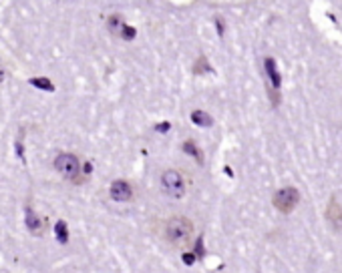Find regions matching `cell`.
Masks as SVG:
<instances>
[{"instance_id":"5bb4252c","label":"cell","mask_w":342,"mask_h":273,"mask_svg":"<svg viewBox=\"0 0 342 273\" xmlns=\"http://www.w3.org/2000/svg\"><path fill=\"white\" fill-rule=\"evenodd\" d=\"M193 70H195L197 74H201V72H208V70H212V68H210V64H208V60H206V56H199V60L195 62Z\"/></svg>"},{"instance_id":"8fae6325","label":"cell","mask_w":342,"mask_h":273,"mask_svg":"<svg viewBox=\"0 0 342 273\" xmlns=\"http://www.w3.org/2000/svg\"><path fill=\"white\" fill-rule=\"evenodd\" d=\"M107 28L113 32V34H121L123 28H125V22H123V16L121 14H111L107 18Z\"/></svg>"},{"instance_id":"44dd1931","label":"cell","mask_w":342,"mask_h":273,"mask_svg":"<svg viewBox=\"0 0 342 273\" xmlns=\"http://www.w3.org/2000/svg\"><path fill=\"white\" fill-rule=\"evenodd\" d=\"M6 79V70H4V66L0 64V85H2V81Z\"/></svg>"},{"instance_id":"6da1fadb","label":"cell","mask_w":342,"mask_h":273,"mask_svg":"<svg viewBox=\"0 0 342 273\" xmlns=\"http://www.w3.org/2000/svg\"><path fill=\"white\" fill-rule=\"evenodd\" d=\"M193 237V221L183 215H175L165 221V239L175 247H183Z\"/></svg>"},{"instance_id":"52a82bcc","label":"cell","mask_w":342,"mask_h":273,"mask_svg":"<svg viewBox=\"0 0 342 273\" xmlns=\"http://www.w3.org/2000/svg\"><path fill=\"white\" fill-rule=\"evenodd\" d=\"M326 219H328L336 229H342V209H340V205L336 203V199H330L328 209H326Z\"/></svg>"},{"instance_id":"ac0fdd59","label":"cell","mask_w":342,"mask_h":273,"mask_svg":"<svg viewBox=\"0 0 342 273\" xmlns=\"http://www.w3.org/2000/svg\"><path fill=\"white\" fill-rule=\"evenodd\" d=\"M181 259H183V263H185V265L195 263V255H193V253H183V257H181Z\"/></svg>"},{"instance_id":"9c48e42d","label":"cell","mask_w":342,"mask_h":273,"mask_svg":"<svg viewBox=\"0 0 342 273\" xmlns=\"http://www.w3.org/2000/svg\"><path fill=\"white\" fill-rule=\"evenodd\" d=\"M28 85L35 87V89L47 91V93H55V85H53L51 79H47V76H32V79H28Z\"/></svg>"},{"instance_id":"ffe728a7","label":"cell","mask_w":342,"mask_h":273,"mask_svg":"<svg viewBox=\"0 0 342 273\" xmlns=\"http://www.w3.org/2000/svg\"><path fill=\"white\" fill-rule=\"evenodd\" d=\"M157 131H169V123H161V125H157Z\"/></svg>"},{"instance_id":"4fadbf2b","label":"cell","mask_w":342,"mask_h":273,"mask_svg":"<svg viewBox=\"0 0 342 273\" xmlns=\"http://www.w3.org/2000/svg\"><path fill=\"white\" fill-rule=\"evenodd\" d=\"M55 235H57L58 243H62V245H66L69 243V227H66V221H57V225H55Z\"/></svg>"},{"instance_id":"7a4b0ae2","label":"cell","mask_w":342,"mask_h":273,"mask_svg":"<svg viewBox=\"0 0 342 273\" xmlns=\"http://www.w3.org/2000/svg\"><path fill=\"white\" fill-rule=\"evenodd\" d=\"M161 189L165 195L173 199H181L185 195V179L183 173L177 169H165L161 173Z\"/></svg>"},{"instance_id":"30bf717a","label":"cell","mask_w":342,"mask_h":273,"mask_svg":"<svg viewBox=\"0 0 342 273\" xmlns=\"http://www.w3.org/2000/svg\"><path fill=\"white\" fill-rule=\"evenodd\" d=\"M191 121H193L197 127H201V129H208V127H212V123H214L212 116H210L206 110H199V109L191 112Z\"/></svg>"},{"instance_id":"e0dca14e","label":"cell","mask_w":342,"mask_h":273,"mask_svg":"<svg viewBox=\"0 0 342 273\" xmlns=\"http://www.w3.org/2000/svg\"><path fill=\"white\" fill-rule=\"evenodd\" d=\"M195 253H197V257H203V239L201 237H197V241H195Z\"/></svg>"},{"instance_id":"d6986e66","label":"cell","mask_w":342,"mask_h":273,"mask_svg":"<svg viewBox=\"0 0 342 273\" xmlns=\"http://www.w3.org/2000/svg\"><path fill=\"white\" fill-rule=\"evenodd\" d=\"M83 171H85V175H91V171H93V165H91V163H85Z\"/></svg>"},{"instance_id":"5b68a950","label":"cell","mask_w":342,"mask_h":273,"mask_svg":"<svg viewBox=\"0 0 342 273\" xmlns=\"http://www.w3.org/2000/svg\"><path fill=\"white\" fill-rule=\"evenodd\" d=\"M109 195H111L113 201L125 203V201H129V199L133 197V189H131V185H129L127 181L117 179V181L111 183V187H109Z\"/></svg>"},{"instance_id":"ba28073f","label":"cell","mask_w":342,"mask_h":273,"mask_svg":"<svg viewBox=\"0 0 342 273\" xmlns=\"http://www.w3.org/2000/svg\"><path fill=\"white\" fill-rule=\"evenodd\" d=\"M264 66H266V72H268V76H270V83H272V87L274 89H280V72H278V66H276V60L274 58H266L264 60Z\"/></svg>"},{"instance_id":"9a60e30c","label":"cell","mask_w":342,"mask_h":273,"mask_svg":"<svg viewBox=\"0 0 342 273\" xmlns=\"http://www.w3.org/2000/svg\"><path fill=\"white\" fill-rule=\"evenodd\" d=\"M135 34H137V30H135L133 26H127V24H125V28H123L121 36H123L125 41H133V38H135Z\"/></svg>"},{"instance_id":"8992f818","label":"cell","mask_w":342,"mask_h":273,"mask_svg":"<svg viewBox=\"0 0 342 273\" xmlns=\"http://www.w3.org/2000/svg\"><path fill=\"white\" fill-rule=\"evenodd\" d=\"M24 225H26V229H28L32 235H41V233L45 231V221L35 213V209H32L30 205L24 207Z\"/></svg>"},{"instance_id":"277c9868","label":"cell","mask_w":342,"mask_h":273,"mask_svg":"<svg viewBox=\"0 0 342 273\" xmlns=\"http://www.w3.org/2000/svg\"><path fill=\"white\" fill-rule=\"evenodd\" d=\"M300 201V193L296 187H282L274 195V207L282 213H290Z\"/></svg>"},{"instance_id":"7c38bea8","label":"cell","mask_w":342,"mask_h":273,"mask_svg":"<svg viewBox=\"0 0 342 273\" xmlns=\"http://www.w3.org/2000/svg\"><path fill=\"white\" fill-rule=\"evenodd\" d=\"M183 151L185 153H189L191 157H195L197 159V163H203V153H201V149L191 141V139H187L185 143H183Z\"/></svg>"},{"instance_id":"3957f363","label":"cell","mask_w":342,"mask_h":273,"mask_svg":"<svg viewBox=\"0 0 342 273\" xmlns=\"http://www.w3.org/2000/svg\"><path fill=\"white\" fill-rule=\"evenodd\" d=\"M55 169L64 179L77 181L79 175H81V161L73 153H58L57 157H55Z\"/></svg>"},{"instance_id":"2e32d148","label":"cell","mask_w":342,"mask_h":273,"mask_svg":"<svg viewBox=\"0 0 342 273\" xmlns=\"http://www.w3.org/2000/svg\"><path fill=\"white\" fill-rule=\"evenodd\" d=\"M16 155H18L20 161H24V151H22V139H20V137H18V141H16Z\"/></svg>"}]
</instances>
